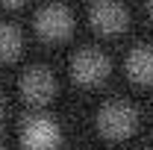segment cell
<instances>
[{
	"label": "cell",
	"mask_w": 153,
	"mask_h": 150,
	"mask_svg": "<svg viewBox=\"0 0 153 150\" xmlns=\"http://www.w3.org/2000/svg\"><path fill=\"white\" fill-rule=\"evenodd\" d=\"M127 71L138 82H153V47L150 44H135L127 56Z\"/></svg>",
	"instance_id": "cell-7"
},
{
	"label": "cell",
	"mask_w": 153,
	"mask_h": 150,
	"mask_svg": "<svg viewBox=\"0 0 153 150\" xmlns=\"http://www.w3.org/2000/svg\"><path fill=\"white\" fill-rule=\"evenodd\" d=\"M71 74H74L76 82H85V85L100 82L103 76L109 74V59H106V53H100L97 47H82L71 59Z\"/></svg>",
	"instance_id": "cell-2"
},
{
	"label": "cell",
	"mask_w": 153,
	"mask_h": 150,
	"mask_svg": "<svg viewBox=\"0 0 153 150\" xmlns=\"http://www.w3.org/2000/svg\"><path fill=\"white\" fill-rule=\"evenodd\" d=\"M147 12H150V18H153V3H150V6H147Z\"/></svg>",
	"instance_id": "cell-9"
},
{
	"label": "cell",
	"mask_w": 153,
	"mask_h": 150,
	"mask_svg": "<svg viewBox=\"0 0 153 150\" xmlns=\"http://www.w3.org/2000/svg\"><path fill=\"white\" fill-rule=\"evenodd\" d=\"M24 147L27 150H56L59 147V127L47 115H33L24 124Z\"/></svg>",
	"instance_id": "cell-3"
},
{
	"label": "cell",
	"mask_w": 153,
	"mask_h": 150,
	"mask_svg": "<svg viewBox=\"0 0 153 150\" xmlns=\"http://www.w3.org/2000/svg\"><path fill=\"white\" fill-rule=\"evenodd\" d=\"M71 24H74V18L62 3H50L36 15V30L44 38H65L71 33Z\"/></svg>",
	"instance_id": "cell-4"
},
{
	"label": "cell",
	"mask_w": 153,
	"mask_h": 150,
	"mask_svg": "<svg viewBox=\"0 0 153 150\" xmlns=\"http://www.w3.org/2000/svg\"><path fill=\"white\" fill-rule=\"evenodd\" d=\"M21 91H24L27 100L41 103V100H47L50 94L56 91V79H53V74L47 68H30L24 74V79H21Z\"/></svg>",
	"instance_id": "cell-5"
},
{
	"label": "cell",
	"mask_w": 153,
	"mask_h": 150,
	"mask_svg": "<svg viewBox=\"0 0 153 150\" xmlns=\"http://www.w3.org/2000/svg\"><path fill=\"white\" fill-rule=\"evenodd\" d=\"M21 53V33L12 24H0V59H15Z\"/></svg>",
	"instance_id": "cell-8"
},
{
	"label": "cell",
	"mask_w": 153,
	"mask_h": 150,
	"mask_svg": "<svg viewBox=\"0 0 153 150\" xmlns=\"http://www.w3.org/2000/svg\"><path fill=\"white\" fill-rule=\"evenodd\" d=\"M91 24H94L97 30H103V33H118L121 27H127V9L121 6V3H112V0H100L91 6Z\"/></svg>",
	"instance_id": "cell-6"
},
{
	"label": "cell",
	"mask_w": 153,
	"mask_h": 150,
	"mask_svg": "<svg viewBox=\"0 0 153 150\" xmlns=\"http://www.w3.org/2000/svg\"><path fill=\"white\" fill-rule=\"evenodd\" d=\"M97 130L109 138H124L135 130V109L127 100H109L97 112Z\"/></svg>",
	"instance_id": "cell-1"
}]
</instances>
